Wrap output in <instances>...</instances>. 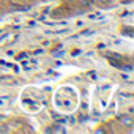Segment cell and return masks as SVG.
Here are the masks:
<instances>
[{
    "label": "cell",
    "mask_w": 134,
    "mask_h": 134,
    "mask_svg": "<svg viewBox=\"0 0 134 134\" xmlns=\"http://www.w3.org/2000/svg\"><path fill=\"white\" fill-rule=\"evenodd\" d=\"M120 123L123 126H132V118L129 115H123V117H120Z\"/></svg>",
    "instance_id": "6da1fadb"
},
{
    "label": "cell",
    "mask_w": 134,
    "mask_h": 134,
    "mask_svg": "<svg viewBox=\"0 0 134 134\" xmlns=\"http://www.w3.org/2000/svg\"><path fill=\"white\" fill-rule=\"evenodd\" d=\"M65 55H66V51H62V49H60V51L55 49V51L52 52V57H54V58H62V57H65Z\"/></svg>",
    "instance_id": "7a4b0ae2"
},
{
    "label": "cell",
    "mask_w": 134,
    "mask_h": 134,
    "mask_svg": "<svg viewBox=\"0 0 134 134\" xmlns=\"http://www.w3.org/2000/svg\"><path fill=\"white\" fill-rule=\"evenodd\" d=\"M93 33H95L93 30H84L81 35H82V36H90V35H93Z\"/></svg>",
    "instance_id": "3957f363"
},
{
    "label": "cell",
    "mask_w": 134,
    "mask_h": 134,
    "mask_svg": "<svg viewBox=\"0 0 134 134\" xmlns=\"http://www.w3.org/2000/svg\"><path fill=\"white\" fill-rule=\"evenodd\" d=\"M68 32H70L68 29H63V30H58V32H55V33H57V35H65V33H68Z\"/></svg>",
    "instance_id": "277c9868"
},
{
    "label": "cell",
    "mask_w": 134,
    "mask_h": 134,
    "mask_svg": "<svg viewBox=\"0 0 134 134\" xmlns=\"http://www.w3.org/2000/svg\"><path fill=\"white\" fill-rule=\"evenodd\" d=\"M71 55H73V57H77V55H81V49H76V51H73V52H71Z\"/></svg>",
    "instance_id": "5b68a950"
},
{
    "label": "cell",
    "mask_w": 134,
    "mask_h": 134,
    "mask_svg": "<svg viewBox=\"0 0 134 134\" xmlns=\"http://www.w3.org/2000/svg\"><path fill=\"white\" fill-rule=\"evenodd\" d=\"M24 58H27V54L24 52V54H19L18 55V60H24Z\"/></svg>",
    "instance_id": "8992f818"
},
{
    "label": "cell",
    "mask_w": 134,
    "mask_h": 134,
    "mask_svg": "<svg viewBox=\"0 0 134 134\" xmlns=\"http://www.w3.org/2000/svg\"><path fill=\"white\" fill-rule=\"evenodd\" d=\"M43 52H44V51H43V49H36V51H35V52H33V54H35V55H41V54H43Z\"/></svg>",
    "instance_id": "52a82bcc"
},
{
    "label": "cell",
    "mask_w": 134,
    "mask_h": 134,
    "mask_svg": "<svg viewBox=\"0 0 134 134\" xmlns=\"http://www.w3.org/2000/svg\"><path fill=\"white\" fill-rule=\"evenodd\" d=\"M8 36H10V35H7V33H3V35H2V36H0V41H3V40H7V38H8Z\"/></svg>",
    "instance_id": "ba28073f"
},
{
    "label": "cell",
    "mask_w": 134,
    "mask_h": 134,
    "mask_svg": "<svg viewBox=\"0 0 134 134\" xmlns=\"http://www.w3.org/2000/svg\"><path fill=\"white\" fill-rule=\"evenodd\" d=\"M7 55H8V57H13V55H14V52H13V51H7Z\"/></svg>",
    "instance_id": "9c48e42d"
},
{
    "label": "cell",
    "mask_w": 134,
    "mask_h": 134,
    "mask_svg": "<svg viewBox=\"0 0 134 134\" xmlns=\"http://www.w3.org/2000/svg\"><path fill=\"white\" fill-rule=\"evenodd\" d=\"M29 63H33V65H36V63H38V60H36V58H32V60H30Z\"/></svg>",
    "instance_id": "30bf717a"
},
{
    "label": "cell",
    "mask_w": 134,
    "mask_h": 134,
    "mask_svg": "<svg viewBox=\"0 0 134 134\" xmlns=\"http://www.w3.org/2000/svg\"><path fill=\"white\" fill-rule=\"evenodd\" d=\"M29 25H30V27H36V22H35V21H32V22H30Z\"/></svg>",
    "instance_id": "8fae6325"
},
{
    "label": "cell",
    "mask_w": 134,
    "mask_h": 134,
    "mask_svg": "<svg viewBox=\"0 0 134 134\" xmlns=\"http://www.w3.org/2000/svg\"><path fill=\"white\" fill-rule=\"evenodd\" d=\"M68 121H70V123H76V120H74L73 117H70V118H68Z\"/></svg>",
    "instance_id": "7c38bea8"
},
{
    "label": "cell",
    "mask_w": 134,
    "mask_h": 134,
    "mask_svg": "<svg viewBox=\"0 0 134 134\" xmlns=\"http://www.w3.org/2000/svg\"><path fill=\"white\" fill-rule=\"evenodd\" d=\"M98 2H101V3H106V2H109V0H98Z\"/></svg>",
    "instance_id": "4fadbf2b"
},
{
    "label": "cell",
    "mask_w": 134,
    "mask_h": 134,
    "mask_svg": "<svg viewBox=\"0 0 134 134\" xmlns=\"http://www.w3.org/2000/svg\"><path fill=\"white\" fill-rule=\"evenodd\" d=\"M0 33H2V30H0Z\"/></svg>",
    "instance_id": "5bb4252c"
},
{
    "label": "cell",
    "mask_w": 134,
    "mask_h": 134,
    "mask_svg": "<svg viewBox=\"0 0 134 134\" xmlns=\"http://www.w3.org/2000/svg\"><path fill=\"white\" fill-rule=\"evenodd\" d=\"M68 2H71V0H68Z\"/></svg>",
    "instance_id": "9a60e30c"
}]
</instances>
